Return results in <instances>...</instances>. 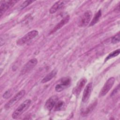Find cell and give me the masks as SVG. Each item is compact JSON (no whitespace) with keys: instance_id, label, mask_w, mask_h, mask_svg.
Instances as JSON below:
<instances>
[{"instance_id":"obj_1","label":"cell","mask_w":120,"mask_h":120,"mask_svg":"<svg viewBox=\"0 0 120 120\" xmlns=\"http://www.w3.org/2000/svg\"><path fill=\"white\" fill-rule=\"evenodd\" d=\"M31 103V100L28 99L24 101L20 104L12 113V117L14 119H17L30 107Z\"/></svg>"},{"instance_id":"obj_2","label":"cell","mask_w":120,"mask_h":120,"mask_svg":"<svg viewBox=\"0 0 120 120\" xmlns=\"http://www.w3.org/2000/svg\"><path fill=\"white\" fill-rule=\"evenodd\" d=\"M38 34V31L37 30H33L26 34L22 38L18 39L16 44L18 45H22L29 42L30 40L34 39Z\"/></svg>"},{"instance_id":"obj_3","label":"cell","mask_w":120,"mask_h":120,"mask_svg":"<svg viewBox=\"0 0 120 120\" xmlns=\"http://www.w3.org/2000/svg\"><path fill=\"white\" fill-rule=\"evenodd\" d=\"M25 90H22L17 93L10 100L5 104L4 105L5 109H9L14 106L25 95Z\"/></svg>"},{"instance_id":"obj_4","label":"cell","mask_w":120,"mask_h":120,"mask_svg":"<svg viewBox=\"0 0 120 120\" xmlns=\"http://www.w3.org/2000/svg\"><path fill=\"white\" fill-rule=\"evenodd\" d=\"M71 79L69 77H65L61 78L59 83H58L55 87V90L56 91L60 92L65 89H67L71 85Z\"/></svg>"},{"instance_id":"obj_5","label":"cell","mask_w":120,"mask_h":120,"mask_svg":"<svg viewBox=\"0 0 120 120\" xmlns=\"http://www.w3.org/2000/svg\"><path fill=\"white\" fill-rule=\"evenodd\" d=\"M92 16V13L91 11L88 10L86 11L80 18L78 26L79 27H85L87 26L91 19Z\"/></svg>"},{"instance_id":"obj_6","label":"cell","mask_w":120,"mask_h":120,"mask_svg":"<svg viewBox=\"0 0 120 120\" xmlns=\"http://www.w3.org/2000/svg\"><path fill=\"white\" fill-rule=\"evenodd\" d=\"M115 82V78L113 77L109 78L104 84L103 88L101 90L99 96V97H103L105 96L109 91L111 89Z\"/></svg>"},{"instance_id":"obj_7","label":"cell","mask_w":120,"mask_h":120,"mask_svg":"<svg viewBox=\"0 0 120 120\" xmlns=\"http://www.w3.org/2000/svg\"><path fill=\"white\" fill-rule=\"evenodd\" d=\"M18 1L17 0H7V1H1L0 5V16L3 15V14L9 8H12Z\"/></svg>"},{"instance_id":"obj_8","label":"cell","mask_w":120,"mask_h":120,"mask_svg":"<svg viewBox=\"0 0 120 120\" xmlns=\"http://www.w3.org/2000/svg\"><path fill=\"white\" fill-rule=\"evenodd\" d=\"M38 60L34 58L30 60L22 68L21 73V74L24 75L29 72L37 64Z\"/></svg>"},{"instance_id":"obj_9","label":"cell","mask_w":120,"mask_h":120,"mask_svg":"<svg viewBox=\"0 0 120 120\" xmlns=\"http://www.w3.org/2000/svg\"><path fill=\"white\" fill-rule=\"evenodd\" d=\"M87 82V79L85 78L80 79L77 82L75 87L73 90V93L76 96H78L80 94L82 89L84 87Z\"/></svg>"},{"instance_id":"obj_10","label":"cell","mask_w":120,"mask_h":120,"mask_svg":"<svg viewBox=\"0 0 120 120\" xmlns=\"http://www.w3.org/2000/svg\"><path fill=\"white\" fill-rule=\"evenodd\" d=\"M92 90V83L90 82L86 86L82 97V102L83 103L86 102L89 99Z\"/></svg>"},{"instance_id":"obj_11","label":"cell","mask_w":120,"mask_h":120,"mask_svg":"<svg viewBox=\"0 0 120 120\" xmlns=\"http://www.w3.org/2000/svg\"><path fill=\"white\" fill-rule=\"evenodd\" d=\"M68 1L67 0H59L55 2L50 8L49 12L50 14H54L61 9L64 5L67 4Z\"/></svg>"},{"instance_id":"obj_12","label":"cell","mask_w":120,"mask_h":120,"mask_svg":"<svg viewBox=\"0 0 120 120\" xmlns=\"http://www.w3.org/2000/svg\"><path fill=\"white\" fill-rule=\"evenodd\" d=\"M58 101V98L56 96H53L48 98L45 103V108L48 111H51L55 105Z\"/></svg>"},{"instance_id":"obj_13","label":"cell","mask_w":120,"mask_h":120,"mask_svg":"<svg viewBox=\"0 0 120 120\" xmlns=\"http://www.w3.org/2000/svg\"><path fill=\"white\" fill-rule=\"evenodd\" d=\"M70 19V17L68 15L65 16L64 18L62 19V20L54 27V28L52 30L51 32V33H53L56 31H57L60 29L63 26L68 23Z\"/></svg>"},{"instance_id":"obj_14","label":"cell","mask_w":120,"mask_h":120,"mask_svg":"<svg viewBox=\"0 0 120 120\" xmlns=\"http://www.w3.org/2000/svg\"><path fill=\"white\" fill-rule=\"evenodd\" d=\"M57 70L56 69H54L51 71L49 73H48L45 76L43 79L41 81V83H45L51 80L57 74Z\"/></svg>"},{"instance_id":"obj_15","label":"cell","mask_w":120,"mask_h":120,"mask_svg":"<svg viewBox=\"0 0 120 120\" xmlns=\"http://www.w3.org/2000/svg\"><path fill=\"white\" fill-rule=\"evenodd\" d=\"M102 16V12L101 10H99L94 15V17L92 19L90 24H89V26H92L96 24L99 20L100 18Z\"/></svg>"},{"instance_id":"obj_16","label":"cell","mask_w":120,"mask_h":120,"mask_svg":"<svg viewBox=\"0 0 120 120\" xmlns=\"http://www.w3.org/2000/svg\"><path fill=\"white\" fill-rule=\"evenodd\" d=\"M120 49H118L112 52H111L106 58L105 59V62H106V61L108 60H109L112 58H114V57H115L116 56H118L119 54H120Z\"/></svg>"},{"instance_id":"obj_17","label":"cell","mask_w":120,"mask_h":120,"mask_svg":"<svg viewBox=\"0 0 120 120\" xmlns=\"http://www.w3.org/2000/svg\"><path fill=\"white\" fill-rule=\"evenodd\" d=\"M96 105H97V102H96L91 104L90 105H89L86 108V110H85L84 111V112H82V115L85 116V115H87V114H89L90 113L92 112V111L93 110V109L94 108V107H95Z\"/></svg>"},{"instance_id":"obj_18","label":"cell","mask_w":120,"mask_h":120,"mask_svg":"<svg viewBox=\"0 0 120 120\" xmlns=\"http://www.w3.org/2000/svg\"><path fill=\"white\" fill-rule=\"evenodd\" d=\"M65 103L63 101H58L54 106V111H58L63 109L65 107Z\"/></svg>"},{"instance_id":"obj_19","label":"cell","mask_w":120,"mask_h":120,"mask_svg":"<svg viewBox=\"0 0 120 120\" xmlns=\"http://www.w3.org/2000/svg\"><path fill=\"white\" fill-rule=\"evenodd\" d=\"M33 0H25L22 3L18 8V10H21L23 9H24L25 8L31 4L32 2H33Z\"/></svg>"},{"instance_id":"obj_20","label":"cell","mask_w":120,"mask_h":120,"mask_svg":"<svg viewBox=\"0 0 120 120\" xmlns=\"http://www.w3.org/2000/svg\"><path fill=\"white\" fill-rule=\"evenodd\" d=\"M120 42V33H118L114 35L111 39V43L112 44H116Z\"/></svg>"},{"instance_id":"obj_21","label":"cell","mask_w":120,"mask_h":120,"mask_svg":"<svg viewBox=\"0 0 120 120\" xmlns=\"http://www.w3.org/2000/svg\"><path fill=\"white\" fill-rule=\"evenodd\" d=\"M11 95L12 94H11V90H9L5 92V93L3 95V98H8L9 97H10L11 96Z\"/></svg>"}]
</instances>
